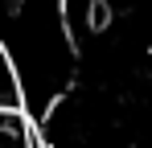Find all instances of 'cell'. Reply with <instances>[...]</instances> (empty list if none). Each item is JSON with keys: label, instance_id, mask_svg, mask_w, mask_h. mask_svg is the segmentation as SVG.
I'll use <instances>...</instances> for the list:
<instances>
[{"label": "cell", "instance_id": "obj_1", "mask_svg": "<svg viewBox=\"0 0 152 148\" xmlns=\"http://www.w3.org/2000/svg\"><path fill=\"white\" fill-rule=\"evenodd\" d=\"M0 45L17 74L21 115L41 123L74 91L78 70V49L62 29L58 0H12V8L0 17Z\"/></svg>", "mask_w": 152, "mask_h": 148}]
</instances>
